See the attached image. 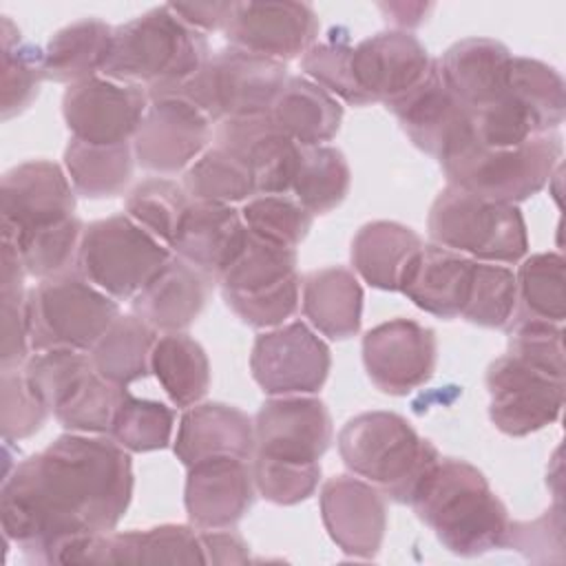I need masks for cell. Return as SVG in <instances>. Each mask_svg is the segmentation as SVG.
Here are the masks:
<instances>
[{
  "label": "cell",
  "mask_w": 566,
  "mask_h": 566,
  "mask_svg": "<svg viewBox=\"0 0 566 566\" xmlns=\"http://www.w3.org/2000/svg\"><path fill=\"white\" fill-rule=\"evenodd\" d=\"M301 307L314 329L332 340L358 334L363 321V287L358 276L343 268L312 270L301 279Z\"/></svg>",
  "instance_id": "29"
},
{
  "label": "cell",
  "mask_w": 566,
  "mask_h": 566,
  "mask_svg": "<svg viewBox=\"0 0 566 566\" xmlns=\"http://www.w3.org/2000/svg\"><path fill=\"white\" fill-rule=\"evenodd\" d=\"M506 548L522 553L528 562H564V511L555 502L548 511L531 522H509Z\"/></svg>",
  "instance_id": "54"
},
{
  "label": "cell",
  "mask_w": 566,
  "mask_h": 566,
  "mask_svg": "<svg viewBox=\"0 0 566 566\" xmlns=\"http://www.w3.org/2000/svg\"><path fill=\"white\" fill-rule=\"evenodd\" d=\"M438 340L431 327L411 318H391L363 336V365L376 389L407 396L431 380Z\"/></svg>",
  "instance_id": "15"
},
{
  "label": "cell",
  "mask_w": 566,
  "mask_h": 566,
  "mask_svg": "<svg viewBox=\"0 0 566 566\" xmlns=\"http://www.w3.org/2000/svg\"><path fill=\"white\" fill-rule=\"evenodd\" d=\"M126 391V387L102 378L93 367L53 409V416L66 431L108 436L113 416Z\"/></svg>",
  "instance_id": "43"
},
{
  "label": "cell",
  "mask_w": 566,
  "mask_h": 566,
  "mask_svg": "<svg viewBox=\"0 0 566 566\" xmlns=\"http://www.w3.org/2000/svg\"><path fill=\"white\" fill-rule=\"evenodd\" d=\"M170 9L192 29L203 35L210 31H223L232 2H170Z\"/></svg>",
  "instance_id": "57"
},
{
  "label": "cell",
  "mask_w": 566,
  "mask_h": 566,
  "mask_svg": "<svg viewBox=\"0 0 566 566\" xmlns=\"http://www.w3.org/2000/svg\"><path fill=\"white\" fill-rule=\"evenodd\" d=\"M212 281L214 279L172 254L130 298L133 314L146 321L157 334L186 332L203 312Z\"/></svg>",
  "instance_id": "24"
},
{
  "label": "cell",
  "mask_w": 566,
  "mask_h": 566,
  "mask_svg": "<svg viewBox=\"0 0 566 566\" xmlns=\"http://www.w3.org/2000/svg\"><path fill=\"white\" fill-rule=\"evenodd\" d=\"M206 564H245L250 559L248 542L230 528L199 531Z\"/></svg>",
  "instance_id": "56"
},
{
  "label": "cell",
  "mask_w": 566,
  "mask_h": 566,
  "mask_svg": "<svg viewBox=\"0 0 566 566\" xmlns=\"http://www.w3.org/2000/svg\"><path fill=\"white\" fill-rule=\"evenodd\" d=\"M511 356L564 378V329L562 323L513 316L506 325Z\"/></svg>",
  "instance_id": "51"
},
{
  "label": "cell",
  "mask_w": 566,
  "mask_h": 566,
  "mask_svg": "<svg viewBox=\"0 0 566 566\" xmlns=\"http://www.w3.org/2000/svg\"><path fill=\"white\" fill-rule=\"evenodd\" d=\"M254 449V420L226 402H197L184 409L172 442V451L186 469L219 455L252 460Z\"/></svg>",
  "instance_id": "25"
},
{
  "label": "cell",
  "mask_w": 566,
  "mask_h": 566,
  "mask_svg": "<svg viewBox=\"0 0 566 566\" xmlns=\"http://www.w3.org/2000/svg\"><path fill=\"white\" fill-rule=\"evenodd\" d=\"M2 382V438L4 442L24 440L42 429L51 411L44 407V402L35 396L31 389L24 369H2L0 376Z\"/></svg>",
  "instance_id": "52"
},
{
  "label": "cell",
  "mask_w": 566,
  "mask_h": 566,
  "mask_svg": "<svg viewBox=\"0 0 566 566\" xmlns=\"http://www.w3.org/2000/svg\"><path fill=\"white\" fill-rule=\"evenodd\" d=\"M248 241V226L241 210L228 203L190 201L170 241V250L208 274L221 279Z\"/></svg>",
  "instance_id": "23"
},
{
  "label": "cell",
  "mask_w": 566,
  "mask_h": 566,
  "mask_svg": "<svg viewBox=\"0 0 566 566\" xmlns=\"http://www.w3.org/2000/svg\"><path fill=\"white\" fill-rule=\"evenodd\" d=\"M509 95L533 117L537 130L555 133L566 117V88L562 75L546 62L513 55Z\"/></svg>",
  "instance_id": "38"
},
{
  "label": "cell",
  "mask_w": 566,
  "mask_h": 566,
  "mask_svg": "<svg viewBox=\"0 0 566 566\" xmlns=\"http://www.w3.org/2000/svg\"><path fill=\"white\" fill-rule=\"evenodd\" d=\"M190 199L181 184L166 177H148L126 195V214L155 239L170 245Z\"/></svg>",
  "instance_id": "45"
},
{
  "label": "cell",
  "mask_w": 566,
  "mask_h": 566,
  "mask_svg": "<svg viewBox=\"0 0 566 566\" xmlns=\"http://www.w3.org/2000/svg\"><path fill=\"white\" fill-rule=\"evenodd\" d=\"M287 64L226 46L175 93L190 99L212 124L239 117L270 115L287 82Z\"/></svg>",
  "instance_id": "8"
},
{
  "label": "cell",
  "mask_w": 566,
  "mask_h": 566,
  "mask_svg": "<svg viewBox=\"0 0 566 566\" xmlns=\"http://www.w3.org/2000/svg\"><path fill=\"white\" fill-rule=\"evenodd\" d=\"M296 248L276 245L248 230V241L234 263L219 279L221 296H250L268 292L296 272Z\"/></svg>",
  "instance_id": "37"
},
{
  "label": "cell",
  "mask_w": 566,
  "mask_h": 566,
  "mask_svg": "<svg viewBox=\"0 0 566 566\" xmlns=\"http://www.w3.org/2000/svg\"><path fill=\"white\" fill-rule=\"evenodd\" d=\"M517 307V285L511 268L478 261L469 301L460 314L471 325L502 329L511 323Z\"/></svg>",
  "instance_id": "46"
},
{
  "label": "cell",
  "mask_w": 566,
  "mask_h": 566,
  "mask_svg": "<svg viewBox=\"0 0 566 566\" xmlns=\"http://www.w3.org/2000/svg\"><path fill=\"white\" fill-rule=\"evenodd\" d=\"M241 217L252 234L285 248H296L314 221V214L287 192L250 197L241 206Z\"/></svg>",
  "instance_id": "47"
},
{
  "label": "cell",
  "mask_w": 566,
  "mask_h": 566,
  "mask_svg": "<svg viewBox=\"0 0 566 566\" xmlns=\"http://www.w3.org/2000/svg\"><path fill=\"white\" fill-rule=\"evenodd\" d=\"M133 462L108 436H57L4 471L0 522L33 564H60L69 544L115 531L133 500Z\"/></svg>",
  "instance_id": "1"
},
{
  "label": "cell",
  "mask_w": 566,
  "mask_h": 566,
  "mask_svg": "<svg viewBox=\"0 0 566 566\" xmlns=\"http://www.w3.org/2000/svg\"><path fill=\"white\" fill-rule=\"evenodd\" d=\"M172 429L175 411L170 407L126 391L113 416L108 438L128 453H148L166 449L172 440Z\"/></svg>",
  "instance_id": "44"
},
{
  "label": "cell",
  "mask_w": 566,
  "mask_h": 566,
  "mask_svg": "<svg viewBox=\"0 0 566 566\" xmlns=\"http://www.w3.org/2000/svg\"><path fill=\"white\" fill-rule=\"evenodd\" d=\"M22 369L35 396L53 413L66 394L93 369V360L88 352L44 349L33 352Z\"/></svg>",
  "instance_id": "48"
},
{
  "label": "cell",
  "mask_w": 566,
  "mask_h": 566,
  "mask_svg": "<svg viewBox=\"0 0 566 566\" xmlns=\"http://www.w3.org/2000/svg\"><path fill=\"white\" fill-rule=\"evenodd\" d=\"M150 371L179 409L201 402L210 389L208 354L186 332L157 336L150 354Z\"/></svg>",
  "instance_id": "32"
},
{
  "label": "cell",
  "mask_w": 566,
  "mask_h": 566,
  "mask_svg": "<svg viewBox=\"0 0 566 566\" xmlns=\"http://www.w3.org/2000/svg\"><path fill=\"white\" fill-rule=\"evenodd\" d=\"M332 354L305 323L292 321L254 338L250 371L265 396H314L323 389Z\"/></svg>",
  "instance_id": "11"
},
{
  "label": "cell",
  "mask_w": 566,
  "mask_h": 566,
  "mask_svg": "<svg viewBox=\"0 0 566 566\" xmlns=\"http://www.w3.org/2000/svg\"><path fill=\"white\" fill-rule=\"evenodd\" d=\"M2 237L55 226L75 217V190L66 170L49 159H31L9 168L0 184Z\"/></svg>",
  "instance_id": "17"
},
{
  "label": "cell",
  "mask_w": 566,
  "mask_h": 566,
  "mask_svg": "<svg viewBox=\"0 0 566 566\" xmlns=\"http://www.w3.org/2000/svg\"><path fill=\"white\" fill-rule=\"evenodd\" d=\"M343 464L396 504H411L431 469L442 458L411 422L394 411H365L338 433Z\"/></svg>",
  "instance_id": "4"
},
{
  "label": "cell",
  "mask_w": 566,
  "mask_h": 566,
  "mask_svg": "<svg viewBox=\"0 0 566 566\" xmlns=\"http://www.w3.org/2000/svg\"><path fill=\"white\" fill-rule=\"evenodd\" d=\"M427 228L433 243L484 263H520L528 252L526 221L517 206L451 184L433 199Z\"/></svg>",
  "instance_id": "6"
},
{
  "label": "cell",
  "mask_w": 566,
  "mask_h": 566,
  "mask_svg": "<svg viewBox=\"0 0 566 566\" xmlns=\"http://www.w3.org/2000/svg\"><path fill=\"white\" fill-rule=\"evenodd\" d=\"M334 440L332 416L316 396H270L254 416V453L321 462Z\"/></svg>",
  "instance_id": "18"
},
{
  "label": "cell",
  "mask_w": 566,
  "mask_h": 566,
  "mask_svg": "<svg viewBox=\"0 0 566 566\" xmlns=\"http://www.w3.org/2000/svg\"><path fill=\"white\" fill-rule=\"evenodd\" d=\"M208 57L206 35L188 27L170 4H159L113 27L102 75L139 86L153 99L179 91Z\"/></svg>",
  "instance_id": "2"
},
{
  "label": "cell",
  "mask_w": 566,
  "mask_h": 566,
  "mask_svg": "<svg viewBox=\"0 0 566 566\" xmlns=\"http://www.w3.org/2000/svg\"><path fill=\"white\" fill-rule=\"evenodd\" d=\"M475 142L484 148H513L542 135L533 117L506 93L502 99L473 113Z\"/></svg>",
  "instance_id": "53"
},
{
  "label": "cell",
  "mask_w": 566,
  "mask_h": 566,
  "mask_svg": "<svg viewBox=\"0 0 566 566\" xmlns=\"http://www.w3.org/2000/svg\"><path fill=\"white\" fill-rule=\"evenodd\" d=\"M117 316L119 303L77 270L44 279L27 296L31 354L44 349L91 352Z\"/></svg>",
  "instance_id": "7"
},
{
  "label": "cell",
  "mask_w": 566,
  "mask_h": 566,
  "mask_svg": "<svg viewBox=\"0 0 566 566\" xmlns=\"http://www.w3.org/2000/svg\"><path fill=\"white\" fill-rule=\"evenodd\" d=\"M181 186L190 201L232 206L254 197V184L248 168L219 146L206 148L186 168Z\"/></svg>",
  "instance_id": "40"
},
{
  "label": "cell",
  "mask_w": 566,
  "mask_h": 566,
  "mask_svg": "<svg viewBox=\"0 0 566 566\" xmlns=\"http://www.w3.org/2000/svg\"><path fill=\"white\" fill-rule=\"evenodd\" d=\"M270 117L298 146H323L340 130L343 106L305 75H290L274 99Z\"/></svg>",
  "instance_id": "30"
},
{
  "label": "cell",
  "mask_w": 566,
  "mask_h": 566,
  "mask_svg": "<svg viewBox=\"0 0 566 566\" xmlns=\"http://www.w3.org/2000/svg\"><path fill=\"white\" fill-rule=\"evenodd\" d=\"M422 245V239L405 223L385 219L369 221L352 239V265L371 287L400 292Z\"/></svg>",
  "instance_id": "28"
},
{
  "label": "cell",
  "mask_w": 566,
  "mask_h": 566,
  "mask_svg": "<svg viewBox=\"0 0 566 566\" xmlns=\"http://www.w3.org/2000/svg\"><path fill=\"white\" fill-rule=\"evenodd\" d=\"M254 497L250 460L219 455L188 467L184 506L188 522L199 531L234 526L252 509Z\"/></svg>",
  "instance_id": "21"
},
{
  "label": "cell",
  "mask_w": 566,
  "mask_h": 566,
  "mask_svg": "<svg viewBox=\"0 0 566 566\" xmlns=\"http://www.w3.org/2000/svg\"><path fill=\"white\" fill-rule=\"evenodd\" d=\"M513 53L493 38L453 42L438 60L451 93L471 111H480L509 93Z\"/></svg>",
  "instance_id": "26"
},
{
  "label": "cell",
  "mask_w": 566,
  "mask_h": 566,
  "mask_svg": "<svg viewBox=\"0 0 566 566\" xmlns=\"http://www.w3.org/2000/svg\"><path fill=\"white\" fill-rule=\"evenodd\" d=\"M409 506L453 555L478 557L504 548L506 506L467 460L440 458Z\"/></svg>",
  "instance_id": "3"
},
{
  "label": "cell",
  "mask_w": 566,
  "mask_h": 566,
  "mask_svg": "<svg viewBox=\"0 0 566 566\" xmlns=\"http://www.w3.org/2000/svg\"><path fill=\"white\" fill-rule=\"evenodd\" d=\"M562 137L544 133L513 148H484L478 142L440 159L447 184L497 203H513L537 195L562 166Z\"/></svg>",
  "instance_id": "5"
},
{
  "label": "cell",
  "mask_w": 566,
  "mask_h": 566,
  "mask_svg": "<svg viewBox=\"0 0 566 566\" xmlns=\"http://www.w3.org/2000/svg\"><path fill=\"white\" fill-rule=\"evenodd\" d=\"M352 186V170L345 155L334 146H301V159L292 179V197L312 214H327L338 208Z\"/></svg>",
  "instance_id": "35"
},
{
  "label": "cell",
  "mask_w": 566,
  "mask_h": 566,
  "mask_svg": "<svg viewBox=\"0 0 566 566\" xmlns=\"http://www.w3.org/2000/svg\"><path fill=\"white\" fill-rule=\"evenodd\" d=\"M212 142V122L179 93L153 97L133 137L135 164L157 177L186 172Z\"/></svg>",
  "instance_id": "12"
},
{
  "label": "cell",
  "mask_w": 566,
  "mask_h": 566,
  "mask_svg": "<svg viewBox=\"0 0 566 566\" xmlns=\"http://www.w3.org/2000/svg\"><path fill=\"white\" fill-rule=\"evenodd\" d=\"M135 155L130 144H88L69 139L64 170L75 195L86 199H111L124 195L133 179Z\"/></svg>",
  "instance_id": "33"
},
{
  "label": "cell",
  "mask_w": 566,
  "mask_h": 566,
  "mask_svg": "<svg viewBox=\"0 0 566 566\" xmlns=\"http://www.w3.org/2000/svg\"><path fill=\"white\" fill-rule=\"evenodd\" d=\"M27 270L15 245L2 239V272H0V298H2V354L0 367L15 369L31 356L29 343V318L24 290Z\"/></svg>",
  "instance_id": "41"
},
{
  "label": "cell",
  "mask_w": 566,
  "mask_h": 566,
  "mask_svg": "<svg viewBox=\"0 0 566 566\" xmlns=\"http://www.w3.org/2000/svg\"><path fill=\"white\" fill-rule=\"evenodd\" d=\"M226 305L254 329H272L292 318L301 305V276L294 274L281 285L250 296H223Z\"/></svg>",
  "instance_id": "55"
},
{
  "label": "cell",
  "mask_w": 566,
  "mask_h": 566,
  "mask_svg": "<svg viewBox=\"0 0 566 566\" xmlns=\"http://www.w3.org/2000/svg\"><path fill=\"white\" fill-rule=\"evenodd\" d=\"M150 97L144 88L104 75L66 86L62 117L73 139L88 144H130Z\"/></svg>",
  "instance_id": "14"
},
{
  "label": "cell",
  "mask_w": 566,
  "mask_h": 566,
  "mask_svg": "<svg viewBox=\"0 0 566 566\" xmlns=\"http://www.w3.org/2000/svg\"><path fill=\"white\" fill-rule=\"evenodd\" d=\"M352 49L354 44L340 40H325L316 42L303 57L301 71L307 80L316 82L329 95L340 97L352 106H367L371 104L356 84L354 69H352Z\"/></svg>",
  "instance_id": "50"
},
{
  "label": "cell",
  "mask_w": 566,
  "mask_h": 566,
  "mask_svg": "<svg viewBox=\"0 0 566 566\" xmlns=\"http://www.w3.org/2000/svg\"><path fill=\"white\" fill-rule=\"evenodd\" d=\"M82 232L84 223L77 217H71L55 226L18 234L9 241L15 245L27 274L44 281L75 270Z\"/></svg>",
  "instance_id": "42"
},
{
  "label": "cell",
  "mask_w": 566,
  "mask_h": 566,
  "mask_svg": "<svg viewBox=\"0 0 566 566\" xmlns=\"http://www.w3.org/2000/svg\"><path fill=\"white\" fill-rule=\"evenodd\" d=\"M433 57L409 31H380L354 44L352 69L358 88L374 104L409 93L429 73Z\"/></svg>",
  "instance_id": "22"
},
{
  "label": "cell",
  "mask_w": 566,
  "mask_h": 566,
  "mask_svg": "<svg viewBox=\"0 0 566 566\" xmlns=\"http://www.w3.org/2000/svg\"><path fill=\"white\" fill-rule=\"evenodd\" d=\"M321 517L332 542L354 559H374L387 531V506L380 489L354 475L323 482Z\"/></svg>",
  "instance_id": "19"
},
{
  "label": "cell",
  "mask_w": 566,
  "mask_h": 566,
  "mask_svg": "<svg viewBox=\"0 0 566 566\" xmlns=\"http://www.w3.org/2000/svg\"><path fill=\"white\" fill-rule=\"evenodd\" d=\"M318 29L310 2H232L221 33L234 49L287 64L316 44Z\"/></svg>",
  "instance_id": "16"
},
{
  "label": "cell",
  "mask_w": 566,
  "mask_h": 566,
  "mask_svg": "<svg viewBox=\"0 0 566 566\" xmlns=\"http://www.w3.org/2000/svg\"><path fill=\"white\" fill-rule=\"evenodd\" d=\"M0 46H2V99L0 115L11 119L27 111L40 93L44 77V51L27 42L20 29L9 15L0 20Z\"/></svg>",
  "instance_id": "36"
},
{
  "label": "cell",
  "mask_w": 566,
  "mask_h": 566,
  "mask_svg": "<svg viewBox=\"0 0 566 566\" xmlns=\"http://www.w3.org/2000/svg\"><path fill=\"white\" fill-rule=\"evenodd\" d=\"M157 332L135 314H119L93 345L91 360L102 378L128 387L150 374Z\"/></svg>",
  "instance_id": "34"
},
{
  "label": "cell",
  "mask_w": 566,
  "mask_h": 566,
  "mask_svg": "<svg viewBox=\"0 0 566 566\" xmlns=\"http://www.w3.org/2000/svg\"><path fill=\"white\" fill-rule=\"evenodd\" d=\"M170 256L166 243L122 212L84 226L75 270L115 301H130Z\"/></svg>",
  "instance_id": "9"
},
{
  "label": "cell",
  "mask_w": 566,
  "mask_h": 566,
  "mask_svg": "<svg viewBox=\"0 0 566 566\" xmlns=\"http://www.w3.org/2000/svg\"><path fill=\"white\" fill-rule=\"evenodd\" d=\"M564 256L559 252H537L520 261L515 285L517 307L513 316L562 323L566 316Z\"/></svg>",
  "instance_id": "39"
},
{
  "label": "cell",
  "mask_w": 566,
  "mask_h": 566,
  "mask_svg": "<svg viewBox=\"0 0 566 566\" xmlns=\"http://www.w3.org/2000/svg\"><path fill=\"white\" fill-rule=\"evenodd\" d=\"M475 265L471 256L427 243L413 259L400 292L427 314L444 321L458 318L469 301Z\"/></svg>",
  "instance_id": "27"
},
{
  "label": "cell",
  "mask_w": 566,
  "mask_h": 566,
  "mask_svg": "<svg viewBox=\"0 0 566 566\" xmlns=\"http://www.w3.org/2000/svg\"><path fill=\"white\" fill-rule=\"evenodd\" d=\"M378 9L396 31H409L420 27L427 20V15L433 11V4L431 2H380Z\"/></svg>",
  "instance_id": "58"
},
{
  "label": "cell",
  "mask_w": 566,
  "mask_h": 566,
  "mask_svg": "<svg viewBox=\"0 0 566 566\" xmlns=\"http://www.w3.org/2000/svg\"><path fill=\"white\" fill-rule=\"evenodd\" d=\"M489 418L497 431L522 438L557 422L566 382L511 354L486 367Z\"/></svg>",
  "instance_id": "10"
},
{
  "label": "cell",
  "mask_w": 566,
  "mask_h": 566,
  "mask_svg": "<svg viewBox=\"0 0 566 566\" xmlns=\"http://www.w3.org/2000/svg\"><path fill=\"white\" fill-rule=\"evenodd\" d=\"M212 142L248 168L254 195L290 192L301 159V146L290 139L270 115L219 122L212 130Z\"/></svg>",
  "instance_id": "20"
},
{
  "label": "cell",
  "mask_w": 566,
  "mask_h": 566,
  "mask_svg": "<svg viewBox=\"0 0 566 566\" xmlns=\"http://www.w3.org/2000/svg\"><path fill=\"white\" fill-rule=\"evenodd\" d=\"M250 464L256 493L279 506L305 502L321 482V462H287L254 453Z\"/></svg>",
  "instance_id": "49"
},
{
  "label": "cell",
  "mask_w": 566,
  "mask_h": 566,
  "mask_svg": "<svg viewBox=\"0 0 566 566\" xmlns=\"http://www.w3.org/2000/svg\"><path fill=\"white\" fill-rule=\"evenodd\" d=\"M111 38L113 27L99 18H82L57 29L44 46V77L66 86L97 77Z\"/></svg>",
  "instance_id": "31"
},
{
  "label": "cell",
  "mask_w": 566,
  "mask_h": 566,
  "mask_svg": "<svg viewBox=\"0 0 566 566\" xmlns=\"http://www.w3.org/2000/svg\"><path fill=\"white\" fill-rule=\"evenodd\" d=\"M385 106L411 144L438 161L475 142L473 113L451 93L438 60L420 84Z\"/></svg>",
  "instance_id": "13"
}]
</instances>
